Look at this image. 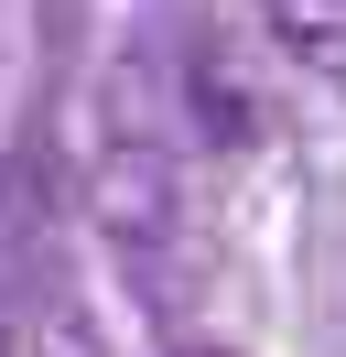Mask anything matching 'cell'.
Listing matches in <instances>:
<instances>
[{
	"label": "cell",
	"instance_id": "6da1fadb",
	"mask_svg": "<svg viewBox=\"0 0 346 357\" xmlns=\"http://www.w3.org/2000/svg\"><path fill=\"white\" fill-rule=\"evenodd\" d=\"M260 22L324 98H346V0H260Z\"/></svg>",
	"mask_w": 346,
	"mask_h": 357
},
{
	"label": "cell",
	"instance_id": "7a4b0ae2",
	"mask_svg": "<svg viewBox=\"0 0 346 357\" xmlns=\"http://www.w3.org/2000/svg\"><path fill=\"white\" fill-rule=\"evenodd\" d=\"M195 357H227V347H195Z\"/></svg>",
	"mask_w": 346,
	"mask_h": 357
}]
</instances>
